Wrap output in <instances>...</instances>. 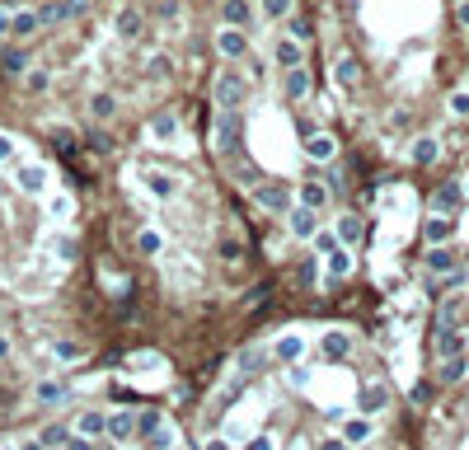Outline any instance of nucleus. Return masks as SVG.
I'll list each match as a JSON object with an SVG mask.
<instances>
[{
  "instance_id": "f257e3e1",
  "label": "nucleus",
  "mask_w": 469,
  "mask_h": 450,
  "mask_svg": "<svg viewBox=\"0 0 469 450\" xmlns=\"http://www.w3.org/2000/svg\"><path fill=\"white\" fill-rule=\"evenodd\" d=\"M211 141H216V155H225V160L244 155V118H239V108H216Z\"/></svg>"
},
{
  "instance_id": "f03ea898",
  "label": "nucleus",
  "mask_w": 469,
  "mask_h": 450,
  "mask_svg": "<svg viewBox=\"0 0 469 450\" xmlns=\"http://www.w3.org/2000/svg\"><path fill=\"white\" fill-rule=\"evenodd\" d=\"M211 99H216V108H244V99H249V76L239 71V66H220L216 80H211Z\"/></svg>"
},
{
  "instance_id": "7ed1b4c3",
  "label": "nucleus",
  "mask_w": 469,
  "mask_h": 450,
  "mask_svg": "<svg viewBox=\"0 0 469 450\" xmlns=\"http://www.w3.org/2000/svg\"><path fill=\"white\" fill-rule=\"evenodd\" d=\"M253 202L263 206L267 216H286V211L296 206V192L281 183V178H263V183L253 188Z\"/></svg>"
},
{
  "instance_id": "20e7f679",
  "label": "nucleus",
  "mask_w": 469,
  "mask_h": 450,
  "mask_svg": "<svg viewBox=\"0 0 469 450\" xmlns=\"http://www.w3.org/2000/svg\"><path fill=\"white\" fill-rule=\"evenodd\" d=\"M211 47H216V57H220V62L239 66L244 57H249V33H244V29H230V24H220L216 38H211Z\"/></svg>"
},
{
  "instance_id": "39448f33",
  "label": "nucleus",
  "mask_w": 469,
  "mask_h": 450,
  "mask_svg": "<svg viewBox=\"0 0 469 450\" xmlns=\"http://www.w3.org/2000/svg\"><path fill=\"white\" fill-rule=\"evenodd\" d=\"M85 10H90L85 0H43L33 15H38V24H43V29H52V24H71V19H80Z\"/></svg>"
},
{
  "instance_id": "423d86ee",
  "label": "nucleus",
  "mask_w": 469,
  "mask_h": 450,
  "mask_svg": "<svg viewBox=\"0 0 469 450\" xmlns=\"http://www.w3.org/2000/svg\"><path fill=\"white\" fill-rule=\"evenodd\" d=\"M113 33H118L122 43H136L141 33H146V15H141L136 5H122V10L113 15Z\"/></svg>"
},
{
  "instance_id": "0eeeda50",
  "label": "nucleus",
  "mask_w": 469,
  "mask_h": 450,
  "mask_svg": "<svg viewBox=\"0 0 469 450\" xmlns=\"http://www.w3.org/2000/svg\"><path fill=\"white\" fill-rule=\"evenodd\" d=\"M178 188H183V178H178V174H169V169H146V192H150V197L169 202Z\"/></svg>"
},
{
  "instance_id": "6e6552de",
  "label": "nucleus",
  "mask_w": 469,
  "mask_h": 450,
  "mask_svg": "<svg viewBox=\"0 0 469 450\" xmlns=\"http://www.w3.org/2000/svg\"><path fill=\"white\" fill-rule=\"evenodd\" d=\"M333 155H338V141L328 136V132H310L305 136V160L310 164H333Z\"/></svg>"
},
{
  "instance_id": "1a4fd4ad",
  "label": "nucleus",
  "mask_w": 469,
  "mask_h": 450,
  "mask_svg": "<svg viewBox=\"0 0 469 450\" xmlns=\"http://www.w3.org/2000/svg\"><path fill=\"white\" fill-rule=\"evenodd\" d=\"M286 230L296 234V239H314V230H319V211H310V206H291L286 211Z\"/></svg>"
},
{
  "instance_id": "9d476101",
  "label": "nucleus",
  "mask_w": 469,
  "mask_h": 450,
  "mask_svg": "<svg viewBox=\"0 0 469 450\" xmlns=\"http://www.w3.org/2000/svg\"><path fill=\"white\" fill-rule=\"evenodd\" d=\"M146 132L160 141V146H169V141H178V132H183V122H178V113H150V122H146Z\"/></svg>"
},
{
  "instance_id": "9b49d317",
  "label": "nucleus",
  "mask_w": 469,
  "mask_h": 450,
  "mask_svg": "<svg viewBox=\"0 0 469 450\" xmlns=\"http://www.w3.org/2000/svg\"><path fill=\"white\" fill-rule=\"evenodd\" d=\"M422 234H427V244H451V239H455V216L432 211V216L422 220Z\"/></svg>"
},
{
  "instance_id": "f8f14e48",
  "label": "nucleus",
  "mask_w": 469,
  "mask_h": 450,
  "mask_svg": "<svg viewBox=\"0 0 469 450\" xmlns=\"http://www.w3.org/2000/svg\"><path fill=\"white\" fill-rule=\"evenodd\" d=\"M104 436H113V446H118V441H127V436H136V408H118V413H108Z\"/></svg>"
},
{
  "instance_id": "ddd939ff",
  "label": "nucleus",
  "mask_w": 469,
  "mask_h": 450,
  "mask_svg": "<svg viewBox=\"0 0 469 450\" xmlns=\"http://www.w3.org/2000/svg\"><path fill=\"white\" fill-rule=\"evenodd\" d=\"M310 71H305V66H296V71H286V80H281V94H286V99H291V104H305V99H310Z\"/></svg>"
},
{
  "instance_id": "4468645a",
  "label": "nucleus",
  "mask_w": 469,
  "mask_h": 450,
  "mask_svg": "<svg viewBox=\"0 0 469 450\" xmlns=\"http://www.w3.org/2000/svg\"><path fill=\"white\" fill-rule=\"evenodd\" d=\"M220 24H230V29H244V33H249V24H253L249 0H220Z\"/></svg>"
},
{
  "instance_id": "2eb2a0df",
  "label": "nucleus",
  "mask_w": 469,
  "mask_h": 450,
  "mask_svg": "<svg viewBox=\"0 0 469 450\" xmlns=\"http://www.w3.org/2000/svg\"><path fill=\"white\" fill-rule=\"evenodd\" d=\"M272 57H277V66H281V71H296V66H305V47H300L296 38H277Z\"/></svg>"
},
{
  "instance_id": "dca6fc26",
  "label": "nucleus",
  "mask_w": 469,
  "mask_h": 450,
  "mask_svg": "<svg viewBox=\"0 0 469 450\" xmlns=\"http://www.w3.org/2000/svg\"><path fill=\"white\" fill-rule=\"evenodd\" d=\"M460 202H465L460 183H441L437 192H432V211H441V216H455V211H460Z\"/></svg>"
},
{
  "instance_id": "f3484780",
  "label": "nucleus",
  "mask_w": 469,
  "mask_h": 450,
  "mask_svg": "<svg viewBox=\"0 0 469 450\" xmlns=\"http://www.w3.org/2000/svg\"><path fill=\"white\" fill-rule=\"evenodd\" d=\"M333 80H338L343 90H352V85L361 80V62L352 57V52H338V57H333Z\"/></svg>"
},
{
  "instance_id": "a211bd4d",
  "label": "nucleus",
  "mask_w": 469,
  "mask_h": 450,
  "mask_svg": "<svg viewBox=\"0 0 469 450\" xmlns=\"http://www.w3.org/2000/svg\"><path fill=\"white\" fill-rule=\"evenodd\" d=\"M296 202H300V206H310V211H324V206H328V188H324V183H314V178H305V183L296 188Z\"/></svg>"
},
{
  "instance_id": "6ab92c4d",
  "label": "nucleus",
  "mask_w": 469,
  "mask_h": 450,
  "mask_svg": "<svg viewBox=\"0 0 469 450\" xmlns=\"http://www.w3.org/2000/svg\"><path fill=\"white\" fill-rule=\"evenodd\" d=\"M408 155H413V164H418V169H427V164H437L441 141H437V136H418L413 146H408Z\"/></svg>"
},
{
  "instance_id": "aec40b11",
  "label": "nucleus",
  "mask_w": 469,
  "mask_h": 450,
  "mask_svg": "<svg viewBox=\"0 0 469 450\" xmlns=\"http://www.w3.org/2000/svg\"><path fill=\"white\" fill-rule=\"evenodd\" d=\"M437 357H465V333L460 328H437Z\"/></svg>"
},
{
  "instance_id": "412c9836",
  "label": "nucleus",
  "mask_w": 469,
  "mask_h": 450,
  "mask_svg": "<svg viewBox=\"0 0 469 450\" xmlns=\"http://www.w3.org/2000/svg\"><path fill=\"white\" fill-rule=\"evenodd\" d=\"M427 272L432 277H446V272H455V253L446 244H427Z\"/></svg>"
},
{
  "instance_id": "4be33fe9",
  "label": "nucleus",
  "mask_w": 469,
  "mask_h": 450,
  "mask_svg": "<svg viewBox=\"0 0 469 450\" xmlns=\"http://www.w3.org/2000/svg\"><path fill=\"white\" fill-rule=\"evenodd\" d=\"M90 113H94V122H113L118 118V94H108V90L90 94Z\"/></svg>"
},
{
  "instance_id": "5701e85b",
  "label": "nucleus",
  "mask_w": 469,
  "mask_h": 450,
  "mask_svg": "<svg viewBox=\"0 0 469 450\" xmlns=\"http://www.w3.org/2000/svg\"><path fill=\"white\" fill-rule=\"evenodd\" d=\"M361 230H366V225H361V216H352V211H347V216H338V225H333V234H338V244H343V248L357 244Z\"/></svg>"
},
{
  "instance_id": "b1692460",
  "label": "nucleus",
  "mask_w": 469,
  "mask_h": 450,
  "mask_svg": "<svg viewBox=\"0 0 469 450\" xmlns=\"http://www.w3.org/2000/svg\"><path fill=\"white\" fill-rule=\"evenodd\" d=\"M0 71L5 76H24L29 71V52L24 47H0Z\"/></svg>"
},
{
  "instance_id": "393cba45",
  "label": "nucleus",
  "mask_w": 469,
  "mask_h": 450,
  "mask_svg": "<svg viewBox=\"0 0 469 450\" xmlns=\"http://www.w3.org/2000/svg\"><path fill=\"white\" fill-rule=\"evenodd\" d=\"M216 253H220V263H244V253H249V248H244V239H239V234H220V239H216Z\"/></svg>"
},
{
  "instance_id": "a878e982",
  "label": "nucleus",
  "mask_w": 469,
  "mask_h": 450,
  "mask_svg": "<svg viewBox=\"0 0 469 450\" xmlns=\"http://www.w3.org/2000/svg\"><path fill=\"white\" fill-rule=\"evenodd\" d=\"M38 29H43V24H38L33 10H15V15H10V38H33Z\"/></svg>"
},
{
  "instance_id": "bb28decb",
  "label": "nucleus",
  "mask_w": 469,
  "mask_h": 450,
  "mask_svg": "<svg viewBox=\"0 0 469 450\" xmlns=\"http://www.w3.org/2000/svg\"><path fill=\"white\" fill-rule=\"evenodd\" d=\"M19 188H24V192H47V169L43 164H24V169H19Z\"/></svg>"
},
{
  "instance_id": "cd10ccee",
  "label": "nucleus",
  "mask_w": 469,
  "mask_h": 450,
  "mask_svg": "<svg viewBox=\"0 0 469 450\" xmlns=\"http://www.w3.org/2000/svg\"><path fill=\"white\" fill-rule=\"evenodd\" d=\"M24 90L29 94H47L52 90V71H47V66H29V71H24Z\"/></svg>"
},
{
  "instance_id": "c85d7f7f",
  "label": "nucleus",
  "mask_w": 469,
  "mask_h": 450,
  "mask_svg": "<svg viewBox=\"0 0 469 450\" xmlns=\"http://www.w3.org/2000/svg\"><path fill=\"white\" fill-rule=\"evenodd\" d=\"M324 267H328V277H347V272H352V253L338 244L333 253H324Z\"/></svg>"
},
{
  "instance_id": "c756f323",
  "label": "nucleus",
  "mask_w": 469,
  "mask_h": 450,
  "mask_svg": "<svg viewBox=\"0 0 469 450\" xmlns=\"http://www.w3.org/2000/svg\"><path fill=\"white\" fill-rule=\"evenodd\" d=\"M347 352H352V338H347V333H324V357L328 361H343Z\"/></svg>"
},
{
  "instance_id": "7c9ffc66",
  "label": "nucleus",
  "mask_w": 469,
  "mask_h": 450,
  "mask_svg": "<svg viewBox=\"0 0 469 450\" xmlns=\"http://www.w3.org/2000/svg\"><path fill=\"white\" fill-rule=\"evenodd\" d=\"M66 436H71V427L52 422V427H43V432H38V446H43V450H62V446H66Z\"/></svg>"
},
{
  "instance_id": "2f4dec72",
  "label": "nucleus",
  "mask_w": 469,
  "mask_h": 450,
  "mask_svg": "<svg viewBox=\"0 0 469 450\" xmlns=\"http://www.w3.org/2000/svg\"><path fill=\"white\" fill-rule=\"evenodd\" d=\"M33 399H38V404H62V399H66V385H62V380H38Z\"/></svg>"
},
{
  "instance_id": "473e14b6",
  "label": "nucleus",
  "mask_w": 469,
  "mask_h": 450,
  "mask_svg": "<svg viewBox=\"0 0 469 450\" xmlns=\"http://www.w3.org/2000/svg\"><path fill=\"white\" fill-rule=\"evenodd\" d=\"M286 38H296V43L305 47V43H310V38H314V29H310V19H300L296 10H291V15H286Z\"/></svg>"
},
{
  "instance_id": "72a5a7b5",
  "label": "nucleus",
  "mask_w": 469,
  "mask_h": 450,
  "mask_svg": "<svg viewBox=\"0 0 469 450\" xmlns=\"http://www.w3.org/2000/svg\"><path fill=\"white\" fill-rule=\"evenodd\" d=\"M455 324H460V295H446L437 310V328H455Z\"/></svg>"
},
{
  "instance_id": "f704fd0d",
  "label": "nucleus",
  "mask_w": 469,
  "mask_h": 450,
  "mask_svg": "<svg viewBox=\"0 0 469 450\" xmlns=\"http://www.w3.org/2000/svg\"><path fill=\"white\" fill-rule=\"evenodd\" d=\"M385 404H390V394H385L380 385H366V389H361V413H380Z\"/></svg>"
},
{
  "instance_id": "c9c22d12",
  "label": "nucleus",
  "mask_w": 469,
  "mask_h": 450,
  "mask_svg": "<svg viewBox=\"0 0 469 450\" xmlns=\"http://www.w3.org/2000/svg\"><path fill=\"white\" fill-rule=\"evenodd\" d=\"M104 427H108V413H80V436H104Z\"/></svg>"
},
{
  "instance_id": "e433bc0d",
  "label": "nucleus",
  "mask_w": 469,
  "mask_h": 450,
  "mask_svg": "<svg viewBox=\"0 0 469 450\" xmlns=\"http://www.w3.org/2000/svg\"><path fill=\"white\" fill-rule=\"evenodd\" d=\"M155 427H164V413H155V408H136V436H150Z\"/></svg>"
},
{
  "instance_id": "4c0bfd02",
  "label": "nucleus",
  "mask_w": 469,
  "mask_h": 450,
  "mask_svg": "<svg viewBox=\"0 0 469 450\" xmlns=\"http://www.w3.org/2000/svg\"><path fill=\"white\" fill-rule=\"evenodd\" d=\"M296 10V0H258V15L263 19H286Z\"/></svg>"
},
{
  "instance_id": "58836bf2",
  "label": "nucleus",
  "mask_w": 469,
  "mask_h": 450,
  "mask_svg": "<svg viewBox=\"0 0 469 450\" xmlns=\"http://www.w3.org/2000/svg\"><path fill=\"white\" fill-rule=\"evenodd\" d=\"M465 371H469V361H465V357H446V361H441V380H446V385L465 380Z\"/></svg>"
},
{
  "instance_id": "ea45409f",
  "label": "nucleus",
  "mask_w": 469,
  "mask_h": 450,
  "mask_svg": "<svg viewBox=\"0 0 469 450\" xmlns=\"http://www.w3.org/2000/svg\"><path fill=\"white\" fill-rule=\"evenodd\" d=\"M136 248L146 253V258H155L160 248H164V234H160V230H141L136 234Z\"/></svg>"
},
{
  "instance_id": "a19ab883",
  "label": "nucleus",
  "mask_w": 469,
  "mask_h": 450,
  "mask_svg": "<svg viewBox=\"0 0 469 450\" xmlns=\"http://www.w3.org/2000/svg\"><path fill=\"white\" fill-rule=\"evenodd\" d=\"M366 436H371V422H366V418H352L343 427V441H352V446H357V441H366Z\"/></svg>"
},
{
  "instance_id": "79ce46f5",
  "label": "nucleus",
  "mask_w": 469,
  "mask_h": 450,
  "mask_svg": "<svg viewBox=\"0 0 469 450\" xmlns=\"http://www.w3.org/2000/svg\"><path fill=\"white\" fill-rule=\"evenodd\" d=\"M146 71H150V76H155V80H169V76H174V62H169V57H164V52H155V57L146 62Z\"/></svg>"
},
{
  "instance_id": "37998d69",
  "label": "nucleus",
  "mask_w": 469,
  "mask_h": 450,
  "mask_svg": "<svg viewBox=\"0 0 469 450\" xmlns=\"http://www.w3.org/2000/svg\"><path fill=\"white\" fill-rule=\"evenodd\" d=\"M146 446H150V450H174V432H169V427H155V432L146 436Z\"/></svg>"
},
{
  "instance_id": "c03bdc74",
  "label": "nucleus",
  "mask_w": 469,
  "mask_h": 450,
  "mask_svg": "<svg viewBox=\"0 0 469 450\" xmlns=\"http://www.w3.org/2000/svg\"><path fill=\"white\" fill-rule=\"evenodd\" d=\"M90 146H94V155H113V150H118V146H113V136H108V132H99V127L90 132Z\"/></svg>"
},
{
  "instance_id": "a18cd8bd",
  "label": "nucleus",
  "mask_w": 469,
  "mask_h": 450,
  "mask_svg": "<svg viewBox=\"0 0 469 450\" xmlns=\"http://www.w3.org/2000/svg\"><path fill=\"white\" fill-rule=\"evenodd\" d=\"M47 136L57 141V146H62L66 155H71V150H76V146H80V136H76V132H66V127H52V132H47Z\"/></svg>"
},
{
  "instance_id": "49530a36",
  "label": "nucleus",
  "mask_w": 469,
  "mask_h": 450,
  "mask_svg": "<svg viewBox=\"0 0 469 450\" xmlns=\"http://www.w3.org/2000/svg\"><path fill=\"white\" fill-rule=\"evenodd\" d=\"M310 244H314V253H333V248H338V234L333 230H314Z\"/></svg>"
},
{
  "instance_id": "de8ad7c7",
  "label": "nucleus",
  "mask_w": 469,
  "mask_h": 450,
  "mask_svg": "<svg viewBox=\"0 0 469 450\" xmlns=\"http://www.w3.org/2000/svg\"><path fill=\"white\" fill-rule=\"evenodd\" d=\"M52 352H57V361H80V347L71 338H57L52 342Z\"/></svg>"
},
{
  "instance_id": "09e8293b",
  "label": "nucleus",
  "mask_w": 469,
  "mask_h": 450,
  "mask_svg": "<svg viewBox=\"0 0 469 450\" xmlns=\"http://www.w3.org/2000/svg\"><path fill=\"white\" fill-rule=\"evenodd\" d=\"M300 347H305L300 338H281V342H277V357H281V361H296V357H300Z\"/></svg>"
},
{
  "instance_id": "8fccbe9b",
  "label": "nucleus",
  "mask_w": 469,
  "mask_h": 450,
  "mask_svg": "<svg viewBox=\"0 0 469 450\" xmlns=\"http://www.w3.org/2000/svg\"><path fill=\"white\" fill-rule=\"evenodd\" d=\"M451 113H455V118H469V94H465V90L451 94Z\"/></svg>"
},
{
  "instance_id": "3c124183",
  "label": "nucleus",
  "mask_w": 469,
  "mask_h": 450,
  "mask_svg": "<svg viewBox=\"0 0 469 450\" xmlns=\"http://www.w3.org/2000/svg\"><path fill=\"white\" fill-rule=\"evenodd\" d=\"M314 277H319V258H305V263H300V281H305V286H310Z\"/></svg>"
},
{
  "instance_id": "603ef678",
  "label": "nucleus",
  "mask_w": 469,
  "mask_h": 450,
  "mask_svg": "<svg viewBox=\"0 0 469 450\" xmlns=\"http://www.w3.org/2000/svg\"><path fill=\"white\" fill-rule=\"evenodd\" d=\"M10 15H15V10H10V5H5V0H0V43H5V38H10Z\"/></svg>"
},
{
  "instance_id": "864d4df0",
  "label": "nucleus",
  "mask_w": 469,
  "mask_h": 450,
  "mask_svg": "<svg viewBox=\"0 0 469 450\" xmlns=\"http://www.w3.org/2000/svg\"><path fill=\"white\" fill-rule=\"evenodd\" d=\"M62 450H94V441H90V436H66Z\"/></svg>"
},
{
  "instance_id": "5fc2aeb1",
  "label": "nucleus",
  "mask_w": 469,
  "mask_h": 450,
  "mask_svg": "<svg viewBox=\"0 0 469 450\" xmlns=\"http://www.w3.org/2000/svg\"><path fill=\"white\" fill-rule=\"evenodd\" d=\"M183 15V5H178V0H164V5H160V19H178Z\"/></svg>"
},
{
  "instance_id": "6e6d98bb",
  "label": "nucleus",
  "mask_w": 469,
  "mask_h": 450,
  "mask_svg": "<svg viewBox=\"0 0 469 450\" xmlns=\"http://www.w3.org/2000/svg\"><path fill=\"white\" fill-rule=\"evenodd\" d=\"M10 155H15V136H5V132H0V164H5Z\"/></svg>"
},
{
  "instance_id": "4d7b16f0",
  "label": "nucleus",
  "mask_w": 469,
  "mask_h": 450,
  "mask_svg": "<svg viewBox=\"0 0 469 450\" xmlns=\"http://www.w3.org/2000/svg\"><path fill=\"white\" fill-rule=\"evenodd\" d=\"M244 450H277V446H272V436H253Z\"/></svg>"
},
{
  "instance_id": "13d9d810",
  "label": "nucleus",
  "mask_w": 469,
  "mask_h": 450,
  "mask_svg": "<svg viewBox=\"0 0 469 450\" xmlns=\"http://www.w3.org/2000/svg\"><path fill=\"white\" fill-rule=\"evenodd\" d=\"M432 399V385H413V404H427Z\"/></svg>"
},
{
  "instance_id": "bf43d9fd",
  "label": "nucleus",
  "mask_w": 469,
  "mask_h": 450,
  "mask_svg": "<svg viewBox=\"0 0 469 450\" xmlns=\"http://www.w3.org/2000/svg\"><path fill=\"white\" fill-rule=\"evenodd\" d=\"M202 450H230V441H220V436H216V441H206Z\"/></svg>"
},
{
  "instance_id": "052dcab7",
  "label": "nucleus",
  "mask_w": 469,
  "mask_h": 450,
  "mask_svg": "<svg viewBox=\"0 0 469 450\" xmlns=\"http://www.w3.org/2000/svg\"><path fill=\"white\" fill-rule=\"evenodd\" d=\"M455 19H460V24H469V0L460 5V10H455Z\"/></svg>"
},
{
  "instance_id": "680f3d73",
  "label": "nucleus",
  "mask_w": 469,
  "mask_h": 450,
  "mask_svg": "<svg viewBox=\"0 0 469 450\" xmlns=\"http://www.w3.org/2000/svg\"><path fill=\"white\" fill-rule=\"evenodd\" d=\"M319 450H347V441H324Z\"/></svg>"
},
{
  "instance_id": "e2e57ef3",
  "label": "nucleus",
  "mask_w": 469,
  "mask_h": 450,
  "mask_svg": "<svg viewBox=\"0 0 469 450\" xmlns=\"http://www.w3.org/2000/svg\"><path fill=\"white\" fill-rule=\"evenodd\" d=\"M10 357V338H0V361Z\"/></svg>"
},
{
  "instance_id": "0e129e2a",
  "label": "nucleus",
  "mask_w": 469,
  "mask_h": 450,
  "mask_svg": "<svg viewBox=\"0 0 469 450\" xmlns=\"http://www.w3.org/2000/svg\"><path fill=\"white\" fill-rule=\"evenodd\" d=\"M19 450H43V446H38V441H29V446H19Z\"/></svg>"
},
{
  "instance_id": "69168bd1",
  "label": "nucleus",
  "mask_w": 469,
  "mask_h": 450,
  "mask_svg": "<svg viewBox=\"0 0 469 450\" xmlns=\"http://www.w3.org/2000/svg\"><path fill=\"white\" fill-rule=\"evenodd\" d=\"M460 192H465V202H469V178H465V183H460Z\"/></svg>"
},
{
  "instance_id": "338daca9",
  "label": "nucleus",
  "mask_w": 469,
  "mask_h": 450,
  "mask_svg": "<svg viewBox=\"0 0 469 450\" xmlns=\"http://www.w3.org/2000/svg\"><path fill=\"white\" fill-rule=\"evenodd\" d=\"M94 450H118V446H94Z\"/></svg>"
},
{
  "instance_id": "774afa93",
  "label": "nucleus",
  "mask_w": 469,
  "mask_h": 450,
  "mask_svg": "<svg viewBox=\"0 0 469 450\" xmlns=\"http://www.w3.org/2000/svg\"><path fill=\"white\" fill-rule=\"evenodd\" d=\"M85 5H90V0H85Z\"/></svg>"
}]
</instances>
